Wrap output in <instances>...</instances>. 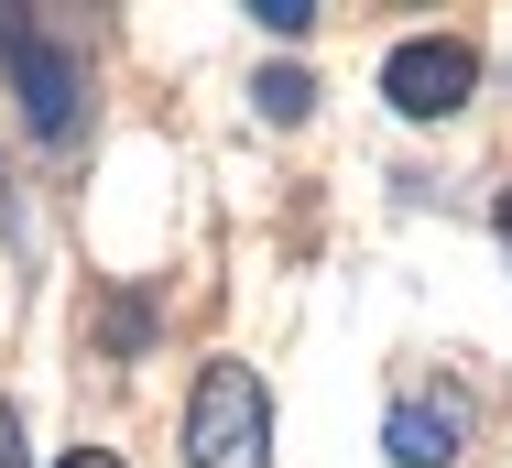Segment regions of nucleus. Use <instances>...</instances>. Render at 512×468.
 Wrapping results in <instances>:
<instances>
[{
  "mask_svg": "<svg viewBox=\"0 0 512 468\" xmlns=\"http://www.w3.org/2000/svg\"><path fill=\"white\" fill-rule=\"evenodd\" d=\"M55 468H120V458H109V447H77V458H55Z\"/></svg>",
  "mask_w": 512,
  "mask_h": 468,
  "instance_id": "obj_8",
  "label": "nucleus"
},
{
  "mask_svg": "<svg viewBox=\"0 0 512 468\" xmlns=\"http://www.w3.org/2000/svg\"><path fill=\"white\" fill-rule=\"evenodd\" d=\"M0 66H11V98H22V120H33V142H66L77 131V98H88V66L44 33V22H22V11H0Z\"/></svg>",
  "mask_w": 512,
  "mask_h": 468,
  "instance_id": "obj_2",
  "label": "nucleus"
},
{
  "mask_svg": "<svg viewBox=\"0 0 512 468\" xmlns=\"http://www.w3.org/2000/svg\"><path fill=\"white\" fill-rule=\"evenodd\" d=\"M382 447H393V468H447L458 458V414H447V403H393Z\"/></svg>",
  "mask_w": 512,
  "mask_h": 468,
  "instance_id": "obj_4",
  "label": "nucleus"
},
{
  "mask_svg": "<svg viewBox=\"0 0 512 468\" xmlns=\"http://www.w3.org/2000/svg\"><path fill=\"white\" fill-rule=\"evenodd\" d=\"M251 11H262V33H284V44L316 22V0H251Z\"/></svg>",
  "mask_w": 512,
  "mask_h": 468,
  "instance_id": "obj_6",
  "label": "nucleus"
},
{
  "mask_svg": "<svg viewBox=\"0 0 512 468\" xmlns=\"http://www.w3.org/2000/svg\"><path fill=\"white\" fill-rule=\"evenodd\" d=\"M491 218H502V251H512V186H502V207H491Z\"/></svg>",
  "mask_w": 512,
  "mask_h": 468,
  "instance_id": "obj_9",
  "label": "nucleus"
},
{
  "mask_svg": "<svg viewBox=\"0 0 512 468\" xmlns=\"http://www.w3.org/2000/svg\"><path fill=\"white\" fill-rule=\"evenodd\" d=\"M0 468H22V425H11V403H0Z\"/></svg>",
  "mask_w": 512,
  "mask_h": 468,
  "instance_id": "obj_7",
  "label": "nucleus"
},
{
  "mask_svg": "<svg viewBox=\"0 0 512 468\" xmlns=\"http://www.w3.org/2000/svg\"><path fill=\"white\" fill-rule=\"evenodd\" d=\"M251 98H262V120H284V131H295V120L316 109V77H306V66H273V77H262Z\"/></svg>",
  "mask_w": 512,
  "mask_h": 468,
  "instance_id": "obj_5",
  "label": "nucleus"
},
{
  "mask_svg": "<svg viewBox=\"0 0 512 468\" xmlns=\"http://www.w3.org/2000/svg\"><path fill=\"white\" fill-rule=\"evenodd\" d=\"M186 468H273V392L251 360H207L186 403Z\"/></svg>",
  "mask_w": 512,
  "mask_h": 468,
  "instance_id": "obj_1",
  "label": "nucleus"
},
{
  "mask_svg": "<svg viewBox=\"0 0 512 468\" xmlns=\"http://www.w3.org/2000/svg\"><path fill=\"white\" fill-rule=\"evenodd\" d=\"M480 88V55L458 44V33H404L393 55H382V98L404 109V120H447V109H469Z\"/></svg>",
  "mask_w": 512,
  "mask_h": 468,
  "instance_id": "obj_3",
  "label": "nucleus"
}]
</instances>
